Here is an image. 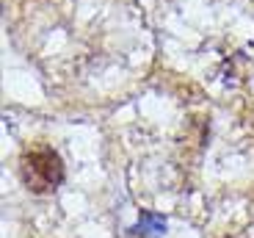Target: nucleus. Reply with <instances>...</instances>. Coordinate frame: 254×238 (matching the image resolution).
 <instances>
[{
	"label": "nucleus",
	"mask_w": 254,
	"mask_h": 238,
	"mask_svg": "<svg viewBox=\"0 0 254 238\" xmlns=\"http://www.w3.org/2000/svg\"><path fill=\"white\" fill-rule=\"evenodd\" d=\"M163 230H166V219H163V216L144 211V213H141V222L130 233H133V236H160Z\"/></svg>",
	"instance_id": "obj_2"
},
{
	"label": "nucleus",
	"mask_w": 254,
	"mask_h": 238,
	"mask_svg": "<svg viewBox=\"0 0 254 238\" xmlns=\"http://www.w3.org/2000/svg\"><path fill=\"white\" fill-rule=\"evenodd\" d=\"M19 177L31 194H50L64 183V163L50 147L28 150L19 161Z\"/></svg>",
	"instance_id": "obj_1"
}]
</instances>
